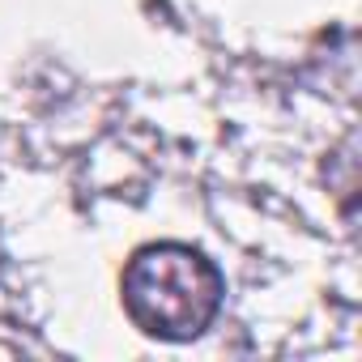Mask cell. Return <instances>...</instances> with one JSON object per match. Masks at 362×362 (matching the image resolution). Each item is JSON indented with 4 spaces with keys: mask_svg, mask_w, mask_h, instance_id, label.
I'll return each mask as SVG.
<instances>
[{
    "mask_svg": "<svg viewBox=\"0 0 362 362\" xmlns=\"http://www.w3.org/2000/svg\"><path fill=\"white\" fill-rule=\"evenodd\" d=\"M124 315L153 341H197L226 303L222 269L192 243H145L119 273Z\"/></svg>",
    "mask_w": 362,
    "mask_h": 362,
    "instance_id": "obj_1",
    "label": "cell"
}]
</instances>
